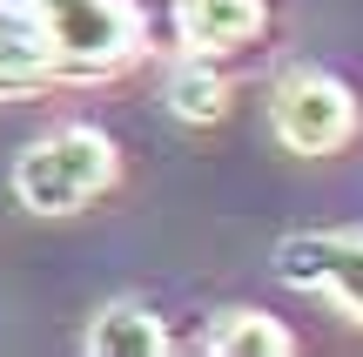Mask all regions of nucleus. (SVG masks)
<instances>
[{"instance_id":"f257e3e1","label":"nucleus","mask_w":363,"mask_h":357,"mask_svg":"<svg viewBox=\"0 0 363 357\" xmlns=\"http://www.w3.org/2000/svg\"><path fill=\"white\" fill-rule=\"evenodd\" d=\"M54 54V75L108 81L148 48V21L135 0H27Z\"/></svg>"},{"instance_id":"f03ea898","label":"nucleus","mask_w":363,"mask_h":357,"mask_svg":"<svg viewBox=\"0 0 363 357\" xmlns=\"http://www.w3.org/2000/svg\"><path fill=\"white\" fill-rule=\"evenodd\" d=\"M108 182H115V142L94 121H67L13 155V196L34 216H74Z\"/></svg>"},{"instance_id":"7ed1b4c3","label":"nucleus","mask_w":363,"mask_h":357,"mask_svg":"<svg viewBox=\"0 0 363 357\" xmlns=\"http://www.w3.org/2000/svg\"><path fill=\"white\" fill-rule=\"evenodd\" d=\"M269 121H276V135H283V148H296V155H330V148L350 142L357 101L323 67H289L269 88Z\"/></svg>"},{"instance_id":"20e7f679","label":"nucleus","mask_w":363,"mask_h":357,"mask_svg":"<svg viewBox=\"0 0 363 357\" xmlns=\"http://www.w3.org/2000/svg\"><path fill=\"white\" fill-rule=\"evenodd\" d=\"M276 277L289 290H323L363 324V229H296L276 243Z\"/></svg>"},{"instance_id":"39448f33","label":"nucleus","mask_w":363,"mask_h":357,"mask_svg":"<svg viewBox=\"0 0 363 357\" xmlns=\"http://www.w3.org/2000/svg\"><path fill=\"white\" fill-rule=\"evenodd\" d=\"M269 27V7L262 0H175V34L189 54H235Z\"/></svg>"},{"instance_id":"423d86ee","label":"nucleus","mask_w":363,"mask_h":357,"mask_svg":"<svg viewBox=\"0 0 363 357\" xmlns=\"http://www.w3.org/2000/svg\"><path fill=\"white\" fill-rule=\"evenodd\" d=\"M54 81V54L40 21L27 13V0L0 7V101H21V94H40Z\"/></svg>"},{"instance_id":"0eeeda50","label":"nucleus","mask_w":363,"mask_h":357,"mask_svg":"<svg viewBox=\"0 0 363 357\" xmlns=\"http://www.w3.org/2000/svg\"><path fill=\"white\" fill-rule=\"evenodd\" d=\"M88 351H94V357H162V351H169V331H162V317H155L148 304L115 297L108 310H94Z\"/></svg>"},{"instance_id":"6e6552de","label":"nucleus","mask_w":363,"mask_h":357,"mask_svg":"<svg viewBox=\"0 0 363 357\" xmlns=\"http://www.w3.org/2000/svg\"><path fill=\"white\" fill-rule=\"evenodd\" d=\"M162 101H169V115L189 121V128L222 121V108H229V81H222L216 54H182V61L169 67V81H162Z\"/></svg>"},{"instance_id":"1a4fd4ad","label":"nucleus","mask_w":363,"mask_h":357,"mask_svg":"<svg viewBox=\"0 0 363 357\" xmlns=\"http://www.w3.org/2000/svg\"><path fill=\"white\" fill-rule=\"evenodd\" d=\"M208 357H296V337L269 310H222L216 331L202 337Z\"/></svg>"},{"instance_id":"9d476101","label":"nucleus","mask_w":363,"mask_h":357,"mask_svg":"<svg viewBox=\"0 0 363 357\" xmlns=\"http://www.w3.org/2000/svg\"><path fill=\"white\" fill-rule=\"evenodd\" d=\"M0 7H13V0H0Z\"/></svg>"}]
</instances>
